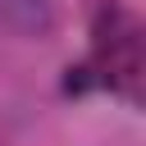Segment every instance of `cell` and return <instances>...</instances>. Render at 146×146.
Returning <instances> with one entry per match:
<instances>
[{"label":"cell","mask_w":146,"mask_h":146,"mask_svg":"<svg viewBox=\"0 0 146 146\" xmlns=\"http://www.w3.org/2000/svg\"><path fill=\"white\" fill-rule=\"evenodd\" d=\"M0 27L14 36H46L55 27L50 0H0Z\"/></svg>","instance_id":"1"}]
</instances>
